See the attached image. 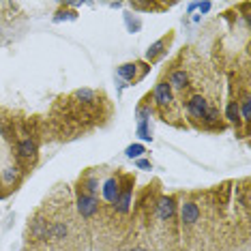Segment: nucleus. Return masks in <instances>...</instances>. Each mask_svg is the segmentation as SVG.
<instances>
[{
    "mask_svg": "<svg viewBox=\"0 0 251 251\" xmlns=\"http://www.w3.org/2000/svg\"><path fill=\"white\" fill-rule=\"evenodd\" d=\"M157 217L161 221H174L176 217H178V200L176 196H159L157 200V208H155Z\"/></svg>",
    "mask_w": 251,
    "mask_h": 251,
    "instance_id": "obj_10",
    "label": "nucleus"
},
{
    "mask_svg": "<svg viewBox=\"0 0 251 251\" xmlns=\"http://www.w3.org/2000/svg\"><path fill=\"white\" fill-rule=\"evenodd\" d=\"M135 165H138L140 170H152V163L148 161V159H138V161H135Z\"/></svg>",
    "mask_w": 251,
    "mask_h": 251,
    "instance_id": "obj_16",
    "label": "nucleus"
},
{
    "mask_svg": "<svg viewBox=\"0 0 251 251\" xmlns=\"http://www.w3.org/2000/svg\"><path fill=\"white\" fill-rule=\"evenodd\" d=\"M75 206H77L79 217H84V219H93V217L101 210L99 198L88 196V193H84L82 189H75Z\"/></svg>",
    "mask_w": 251,
    "mask_h": 251,
    "instance_id": "obj_8",
    "label": "nucleus"
},
{
    "mask_svg": "<svg viewBox=\"0 0 251 251\" xmlns=\"http://www.w3.org/2000/svg\"><path fill=\"white\" fill-rule=\"evenodd\" d=\"M129 251H146V249H142V247H133V249H129Z\"/></svg>",
    "mask_w": 251,
    "mask_h": 251,
    "instance_id": "obj_17",
    "label": "nucleus"
},
{
    "mask_svg": "<svg viewBox=\"0 0 251 251\" xmlns=\"http://www.w3.org/2000/svg\"><path fill=\"white\" fill-rule=\"evenodd\" d=\"M224 121H226V125H232L236 131L243 129V121H241V112H238V103H236V93H234V79H232V75H230V95H227Z\"/></svg>",
    "mask_w": 251,
    "mask_h": 251,
    "instance_id": "obj_9",
    "label": "nucleus"
},
{
    "mask_svg": "<svg viewBox=\"0 0 251 251\" xmlns=\"http://www.w3.org/2000/svg\"><path fill=\"white\" fill-rule=\"evenodd\" d=\"M77 189H82L84 193H88V196L99 198V191H101V178H99V174L95 172V168H88L86 172L79 176V180H77Z\"/></svg>",
    "mask_w": 251,
    "mask_h": 251,
    "instance_id": "obj_11",
    "label": "nucleus"
},
{
    "mask_svg": "<svg viewBox=\"0 0 251 251\" xmlns=\"http://www.w3.org/2000/svg\"><path fill=\"white\" fill-rule=\"evenodd\" d=\"M182 105H185L189 121L196 125V127H202L204 118H206V114H208V110H210V105H213V103L208 101L206 95H202V93H189V95H187V99L182 101Z\"/></svg>",
    "mask_w": 251,
    "mask_h": 251,
    "instance_id": "obj_2",
    "label": "nucleus"
},
{
    "mask_svg": "<svg viewBox=\"0 0 251 251\" xmlns=\"http://www.w3.org/2000/svg\"><path fill=\"white\" fill-rule=\"evenodd\" d=\"M146 152V148L142 146V144H131V146H127V151H125V155H127L129 159H140L142 155Z\"/></svg>",
    "mask_w": 251,
    "mask_h": 251,
    "instance_id": "obj_14",
    "label": "nucleus"
},
{
    "mask_svg": "<svg viewBox=\"0 0 251 251\" xmlns=\"http://www.w3.org/2000/svg\"><path fill=\"white\" fill-rule=\"evenodd\" d=\"M152 112H155V105H152V97H151V93H148V95H144V99L138 103V107H135V118H138V125H144V123L151 125Z\"/></svg>",
    "mask_w": 251,
    "mask_h": 251,
    "instance_id": "obj_12",
    "label": "nucleus"
},
{
    "mask_svg": "<svg viewBox=\"0 0 251 251\" xmlns=\"http://www.w3.org/2000/svg\"><path fill=\"white\" fill-rule=\"evenodd\" d=\"M24 178V172L18 168V165H13V168H7L2 170V185L4 187H11V189H18V185Z\"/></svg>",
    "mask_w": 251,
    "mask_h": 251,
    "instance_id": "obj_13",
    "label": "nucleus"
},
{
    "mask_svg": "<svg viewBox=\"0 0 251 251\" xmlns=\"http://www.w3.org/2000/svg\"><path fill=\"white\" fill-rule=\"evenodd\" d=\"M163 77L168 79V84H170V88L174 90V95L178 93V95L185 97V93L191 90V75L182 65H174L170 71H165Z\"/></svg>",
    "mask_w": 251,
    "mask_h": 251,
    "instance_id": "obj_4",
    "label": "nucleus"
},
{
    "mask_svg": "<svg viewBox=\"0 0 251 251\" xmlns=\"http://www.w3.org/2000/svg\"><path fill=\"white\" fill-rule=\"evenodd\" d=\"M138 135L142 140H152V131H151V125L144 123V125H138Z\"/></svg>",
    "mask_w": 251,
    "mask_h": 251,
    "instance_id": "obj_15",
    "label": "nucleus"
},
{
    "mask_svg": "<svg viewBox=\"0 0 251 251\" xmlns=\"http://www.w3.org/2000/svg\"><path fill=\"white\" fill-rule=\"evenodd\" d=\"M174 30H168L161 39H157L155 43L148 45L146 50V56H144V62H148V65H157L161 58H165L170 52V48H172V41H174Z\"/></svg>",
    "mask_w": 251,
    "mask_h": 251,
    "instance_id": "obj_5",
    "label": "nucleus"
},
{
    "mask_svg": "<svg viewBox=\"0 0 251 251\" xmlns=\"http://www.w3.org/2000/svg\"><path fill=\"white\" fill-rule=\"evenodd\" d=\"M123 191V172H116V174H110L107 178L101 180V198L105 200L110 206L116 204L118 196Z\"/></svg>",
    "mask_w": 251,
    "mask_h": 251,
    "instance_id": "obj_6",
    "label": "nucleus"
},
{
    "mask_svg": "<svg viewBox=\"0 0 251 251\" xmlns=\"http://www.w3.org/2000/svg\"><path fill=\"white\" fill-rule=\"evenodd\" d=\"M152 97V105H155V112L159 114V116L163 118L165 123H172L176 125V127H180V123L176 121V118H180V116H176V99H174V90L170 88V84H168V79L161 77L157 82V86L155 90L151 93Z\"/></svg>",
    "mask_w": 251,
    "mask_h": 251,
    "instance_id": "obj_1",
    "label": "nucleus"
},
{
    "mask_svg": "<svg viewBox=\"0 0 251 251\" xmlns=\"http://www.w3.org/2000/svg\"><path fill=\"white\" fill-rule=\"evenodd\" d=\"M151 71V65L148 62H125V65H121L116 69V75L123 77L125 82H140V79L146 77V73Z\"/></svg>",
    "mask_w": 251,
    "mask_h": 251,
    "instance_id": "obj_7",
    "label": "nucleus"
},
{
    "mask_svg": "<svg viewBox=\"0 0 251 251\" xmlns=\"http://www.w3.org/2000/svg\"><path fill=\"white\" fill-rule=\"evenodd\" d=\"M178 219H180L182 230H191V227H196L200 224V219H202V208H200L196 198L189 196L178 204Z\"/></svg>",
    "mask_w": 251,
    "mask_h": 251,
    "instance_id": "obj_3",
    "label": "nucleus"
}]
</instances>
